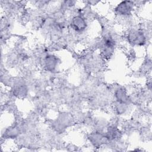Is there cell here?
I'll return each mask as SVG.
<instances>
[{
    "instance_id": "6da1fadb",
    "label": "cell",
    "mask_w": 152,
    "mask_h": 152,
    "mask_svg": "<svg viewBox=\"0 0 152 152\" xmlns=\"http://www.w3.org/2000/svg\"><path fill=\"white\" fill-rule=\"evenodd\" d=\"M126 39L129 43L132 46H141L146 43V36L144 33L140 30H130L127 34Z\"/></svg>"
},
{
    "instance_id": "7a4b0ae2",
    "label": "cell",
    "mask_w": 152,
    "mask_h": 152,
    "mask_svg": "<svg viewBox=\"0 0 152 152\" xmlns=\"http://www.w3.org/2000/svg\"><path fill=\"white\" fill-rule=\"evenodd\" d=\"M134 6L135 4L132 1H122L115 8V12L119 17H127L132 14Z\"/></svg>"
},
{
    "instance_id": "3957f363",
    "label": "cell",
    "mask_w": 152,
    "mask_h": 152,
    "mask_svg": "<svg viewBox=\"0 0 152 152\" xmlns=\"http://www.w3.org/2000/svg\"><path fill=\"white\" fill-rule=\"evenodd\" d=\"M71 28L77 33L84 31L87 27V22L84 18L81 15L74 16L71 21Z\"/></svg>"
},
{
    "instance_id": "277c9868",
    "label": "cell",
    "mask_w": 152,
    "mask_h": 152,
    "mask_svg": "<svg viewBox=\"0 0 152 152\" xmlns=\"http://www.w3.org/2000/svg\"><path fill=\"white\" fill-rule=\"evenodd\" d=\"M115 97L116 102L120 103L127 104L130 100L129 96L127 95L126 90L123 88H119L115 90Z\"/></svg>"
},
{
    "instance_id": "5b68a950",
    "label": "cell",
    "mask_w": 152,
    "mask_h": 152,
    "mask_svg": "<svg viewBox=\"0 0 152 152\" xmlns=\"http://www.w3.org/2000/svg\"><path fill=\"white\" fill-rule=\"evenodd\" d=\"M56 58L52 55H46L45 59V64L46 69L49 71H53L58 64Z\"/></svg>"
}]
</instances>
